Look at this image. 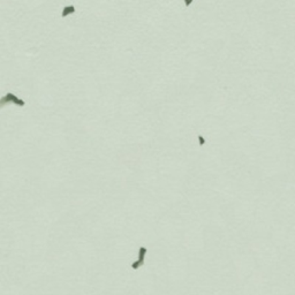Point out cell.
<instances>
[{
	"label": "cell",
	"mask_w": 295,
	"mask_h": 295,
	"mask_svg": "<svg viewBox=\"0 0 295 295\" xmlns=\"http://www.w3.org/2000/svg\"><path fill=\"white\" fill-rule=\"evenodd\" d=\"M74 12H75V8H74L73 6L66 7V8L64 9V12H62V16H67V15H69V14H73Z\"/></svg>",
	"instance_id": "obj_3"
},
{
	"label": "cell",
	"mask_w": 295,
	"mask_h": 295,
	"mask_svg": "<svg viewBox=\"0 0 295 295\" xmlns=\"http://www.w3.org/2000/svg\"><path fill=\"white\" fill-rule=\"evenodd\" d=\"M144 257H145V248H141V251H140V255H138V259H137V260L134 263V265H133L134 269H138V268L141 266L142 263H143Z\"/></svg>",
	"instance_id": "obj_2"
},
{
	"label": "cell",
	"mask_w": 295,
	"mask_h": 295,
	"mask_svg": "<svg viewBox=\"0 0 295 295\" xmlns=\"http://www.w3.org/2000/svg\"><path fill=\"white\" fill-rule=\"evenodd\" d=\"M7 104H14L19 107H23L25 105L24 100L20 99L17 96L13 95V94H6L5 96H3L0 98V110H1L4 106H6Z\"/></svg>",
	"instance_id": "obj_1"
}]
</instances>
